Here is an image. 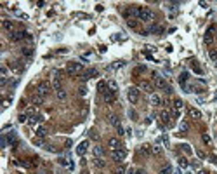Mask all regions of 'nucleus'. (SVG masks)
I'll return each instance as SVG.
<instances>
[{"label": "nucleus", "mask_w": 217, "mask_h": 174, "mask_svg": "<svg viewBox=\"0 0 217 174\" xmlns=\"http://www.w3.org/2000/svg\"><path fill=\"white\" fill-rule=\"evenodd\" d=\"M66 72H68V75H71V77H77V75H82L83 73V66L80 64V63H75V61H71V63H68V66H66Z\"/></svg>", "instance_id": "obj_1"}, {"label": "nucleus", "mask_w": 217, "mask_h": 174, "mask_svg": "<svg viewBox=\"0 0 217 174\" xmlns=\"http://www.w3.org/2000/svg\"><path fill=\"white\" fill-rule=\"evenodd\" d=\"M141 21H146V23H149V21H153L155 19V14L148 9V7H141L139 9V16H137Z\"/></svg>", "instance_id": "obj_2"}, {"label": "nucleus", "mask_w": 217, "mask_h": 174, "mask_svg": "<svg viewBox=\"0 0 217 174\" xmlns=\"http://www.w3.org/2000/svg\"><path fill=\"white\" fill-rule=\"evenodd\" d=\"M51 91H52V87H51V84H49V82H40L38 87H37V94L42 96V97L49 96V94H51Z\"/></svg>", "instance_id": "obj_3"}, {"label": "nucleus", "mask_w": 217, "mask_h": 174, "mask_svg": "<svg viewBox=\"0 0 217 174\" xmlns=\"http://www.w3.org/2000/svg\"><path fill=\"white\" fill-rule=\"evenodd\" d=\"M127 97L132 105H136L139 101V87H129L127 89Z\"/></svg>", "instance_id": "obj_4"}, {"label": "nucleus", "mask_w": 217, "mask_h": 174, "mask_svg": "<svg viewBox=\"0 0 217 174\" xmlns=\"http://www.w3.org/2000/svg\"><path fill=\"white\" fill-rule=\"evenodd\" d=\"M153 78H155V87H157V89H162V91H167V89H169L167 80L163 77H160L158 73H153Z\"/></svg>", "instance_id": "obj_5"}, {"label": "nucleus", "mask_w": 217, "mask_h": 174, "mask_svg": "<svg viewBox=\"0 0 217 174\" xmlns=\"http://www.w3.org/2000/svg\"><path fill=\"white\" fill-rule=\"evenodd\" d=\"M125 157H127V152H125V150H113V152H111V158H113L117 164L123 162Z\"/></svg>", "instance_id": "obj_6"}, {"label": "nucleus", "mask_w": 217, "mask_h": 174, "mask_svg": "<svg viewBox=\"0 0 217 174\" xmlns=\"http://www.w3.org/2000/svg\"><path fill=\"white\" fill-rule=\"evenodd\" d=\"M139 89H141V91H144V92H149V94H153V91H155V85H153L151 82H148V80H141V82H139Z\"/></svg>", "instance_id": "obj_7"}, {"label": "nucleus", "mask_w": 217, "mask_h": 174, "mask_svg": "<svg viewBox=\"0 0 217 174\" xmlns=\"http://www.w3.org/2000/svg\"><path fill=\"white\" fill-rule=\"evenodd\" d=\"M172 108H174V115H176V117L181 115V112H182V108H184V103H182V99L176 97V99H174V103H172Z\"/></svg>", "instance_id": "obj_8"}, {"label": "nucleus", "mask_w": 217, "mask_h": 174, "mask_svg": "<svg viewBox=\"0 0 217 174\" xmlns=\"http://www.w3.org/2000/svg\"><path fill=\"white\" fill-rule=\"evenodd\" d=\"M160 118H162V122H163L167 127H170V125H172V115H170V112H169V110H163V112L160 113Z\"/></svg>", "instance_id": "obj_9"}, {"label": "nucleus", "mask_w": 217, "mask_h": 174, "mask_svg": "<svg viewBox=\"0 0 217 174\" xmlns=\"http://www.w3.org/2000/svg\"><path fill=\"white\" fill-rule=\"evenodd\" d=\"M108 146L111 148V152H113V150H122V143H120L118 137H110V141H108Z\"/></svg>", "instance_id": "obj_10"}, {"label": "nucleus", "mask_w": 217, "mask_h": 174, "mask_svg": "<svg viewBox=\"0 0 217 174\" xmlns=\"http://www.w3.org/2000/svg\"><path fill=\"white\" fill-rule=\"evenodd\" d=\"M26 35H28V32H12L11 33V40L12 42H19V40L26 39Z\"/></svg>", "instance_id": "obj_11"}, {"label": "nucleus", "mask_w": 217, "mask_h": 174, "mask_svg": "<svg viewBox=\"0 0 217 174\" xmlns=\"http://www.w3.org/2000/svg\"><path fill=\"white\" fill-rule=\"evenodd\" d=\"M149 103H151L153 106H162V103H163V101H162V97L158 96V94L153 92V94H149Z\"/></svg>", "instance_id": "obj_12"}, {"label": "nucleus", "mask_w": 217, "mask_h": 174, "mask_svg": "<svg viewBox=\"0 0 217 174\" xmlns=\"http://www.w3.org/2000/svg\"><path fill=\"white\" fill-rule=\"evenodd\" d=\"M87 146H89V141H87V139H85V141H82L78 146H77V153H78V155H85Z\"/></svg>", "instance_id": "obj_13"}, {"label": "nucleus", "mask_w": 217, "mask_h": 174, "mask_svg": "<svg viewBox=\"0 0 217 174\" xmlns=\"http://www.w3.org/2000/svg\"><path fill=\"white\" fill-rule=\"evenodd\" d=\"M2 26H4V30H7V32H11V33L14 32V23L11 19H4L2 21Z\"/></svg>", "instance_id": "obj_14"}, {"label": "nucleus", "mask_w": 217, "mask_h": 174, "mask_svg": "<svg viewBox=\"0 0 217 174\" xmlns=\"http://www.w3.org/2000/svg\"><path fill=\"white\" fill-rule=\"evenodd\" d=\"M102 99H104V103H113L115 101V94L113 92H110V91H106V92H102Z\"/></svg>", "instance_id": "obj_15"}, {"label": "nucleus", "mask_w": 217, "mask_h": 174, "mask_svg": "<svg viewBox=\"0 0 217 174\" xmlns=\"http://www.w3.org/2000/svg\"><path fill=\"white\" fill-rule=\"evenodd\" d=\"M21 52H23V56L31 58V56H33V47H31V45H24V47L21 49Z\"/></svg>", "instance_id": "obj_16"}, {"label": "nucleus", "mask_w": 217, "mask_h": 174, "mask_svg": "<svg viewBox=\"0 0 217 174\" xmlns=\"http://www.w3.org/2000/svg\"><path fill=\"white\" fill-rule=\"evenodd\" d=\"M141 153L144 155V157H149V155H153L151 145H142V146H141Z\"/></svg>", "instance_id": "obj_17"}, {"label": "nucleus", "mask_w": 217, "mask_h": 174, "mask_svg": "<svg viewBox=\"0 0 217 174\" xmlns=\"http://www.w3.org/2000/svg\"><path fill=\"white\" fill-rule=\"evenodd\" d=\"M188 112H189V117H191V118H195V120L201 118V112H200V110H196V108H189Z\"/></svg>", "instance_id": "obj_18"}, {"label": "nucleus", "mask_w": 217, "mask_h": 174, "mask_svg": "<svg viewBox=\"0 0 217 174\" xmlns=\"http://www.w3.org/2000/svg\"><path fill=\"white\" fill-rule=\"evenodd\" d=\"M47 134H49V129H47L45 125H40L38 129H37V136H38V137H45Z\"/></svg>", "instance_id": "obj_19"}, {"label": "nucleus", "mask_w": 217, "mask_h": 174, "mask_svg": "<svg viewBox=\"0 0 217 174\" xmlns=\"http://www.w3.org/2000/svg\"><path fill=\"white\" fill-rule=\"evenodd\" d=\"M108 89H110V92L117 94V91H118V84H117L115 80H110V82H108Z\"/></svg>", "instance_id": "obj_20"}, {"label": "nucleus", "mask_w": 217, "mask_h": 174, "mask_svg": "<svg viewBox=\"0 0 217 174\" xmlns=\"http://www.w3.org/2000/svg\"><path fill=\"white\" fill-rule=\"evenodd\" d=\"M56 97H58L59 101H64V99L68 97V92H66L64 89H58V91H56Z\"/></svg>", "instance_id": "obj_21"}, {"label": "nucleus", "mask_w": 217, "mask_h": 174, "mask_svg": "<svg viewBox=\"0 0 217 174\" xmlns=\"http://www.w3.org/2000/svg\"><path fill=\"white\" fill-rule=\"evenodd\" d=\"M92 153L96 155V158H99V157H102V155H104V148H102V146H94V148H92Z\"/></svg>", "instance_id": "obj_22"}, {"label": "nucleus", "mask_w": 217, "mask_h": 174, "mask_svg": "<svg viewBox=\"0 0 217 174\" xmlns=\"http://www.w3.org/2000/svg\"><path fill=\"white\" fill-rule=\"evenodd\" d=\"M31 103H33L35 106H40V105H43V97L38 96V94H35V96L31 97Z\"/></svg>", "instance_id": "obj_23"}, {"label": "nucleus", "mask_w": 217, "mask_h": 174, "mask_svg": "<svg viewBox=\"0 0 217 174\" xmlns=\"http://www.w3.org/2000/svg\"><path fill=\"white\" fill-rule=\"evenodd\" d=\"M108 120H110V124H111V125H115V127H118V125H120V118L117 115H110V117H108Z\"/></svg>", "instance_id": "obj_24"}, {"label": "nucleus", "mask_w": 217, "mask_h": 174, "mask_svg": "<svg viewBox=\"0 0 217 174\" xmlns=\"http://www.w3.org/2000/svg\"><path fill=\"white\" fill-rule=\"evenodd\" d=\"M179 129H181L182 134H186V132L189 131V124H188V122H181V124H179Z\"/></svg>", "instance_id": "obj_25"}, {"label": "nucleus", "mask_w": 217, "mask_h": 174, "mask_svg": "<svg viewBox=\"0 0 217 174\" xmlns=\"http://www.w3.org/2000/svg\"><path fill=\"white\" fill-rule=\"evenodd\" d=\"M52 87H54L56 91H58V89H63V87H61V78L59 77H54V78H52Z\"/></svg>", "instance_id": "obj_26"}, {"label": "nucleus", "mask_w": 217, "mask_h": 174, "mask_svg": "<svg viewBox=\"0 0 217 174\" xmlns=\"http://www.w3.org/2000/svg\"><path fill=\"white\" fill-rule=\"evenodd\" d=\"M85 73L89 75V78H92V77H99V72L96 70V68H89V70H87Z\"/></svg>", "instance_id": "obj_27"}, {"label": "nucleus", "mask_w": 217, "mask_h": 174, "mask_svg": "<svg viewBox=\"0 0 217 174\" xmlns=\"http://www.w3.org/2000/svg\"><path fill=\"white\" fill-rule=\"evenodd\" d=\"M151 150H153V155H162V153H163V148H162L160 145H155V146H151Z\"/></svg>", "instance_id": "obj_28"}, {"label": "nucleus", "mask_w": 217, "mask_h": 174, "mask_svg": "<svg viewBox=\"0 0 217 174\" xmlns=\"http://www.w3.org/2000/svg\"><path fill=\"white\" fill-rule=\"evenodd\" d=\"M188 164H189V162H188L186 157H179V165H181V167H188Z\"/></svg>", "instance_id": "obj_29"}, {"label": "nucleus", "mask_w": 217, "mask_h": 174, "mask_svg": "<svg viewBox=\"0 0 217 174\" xmlns=\"http://www.w3.org/2000/svg\"><path fill=\"white\" fill-rule=\"evenodd\" d=\"M127 24H129L130 28H136V26H137V19H136V18H129V19H127Z\"/></svg>", "instance_id": "obj_30"}, {"label": "nucleus", "mask_w": 217, "mask_h": 174, "mask_svg": "<svg viewBox=\"0 0 217 174\" xmlns=\"http://www.w3.org/2000/svg\"><path fill=\"white\" fill-rule=\"evenodd\" d=\"M125 173H127V169H125L123 165H118V167L113 171V174H125Z\"/></svg>", "instance_id": "obj_31"}, {"label": "nucleus", "mask_w": 217, "mask_h": 174, "mask_svg": "<svg viewBox=\"0 0 217 174\" xmlns=\"http://www.w3.org/2000/svg\"><path fill=\"white\" fill-rule=\"evenodd\" d=\"M106 87H108V84H106V82H99V84H97V89L101 91V92H106V91H104Z\"/></svg>", "instance_id": "obj_32"}, {"label": "nucleus", "mask_w": 217, "mask_h": 174, "mask_svg": "<svg viewBox=\"0 0 217 174\" xmlns=\"http://www.w3.org/2000/svg\"><path fill=\"white\" fill-rule=\"evenodd\" d=\"M78 94L80 96H87V87L85 85H80L78 87Z\"/></svg>", "instance_id": "obj_33"}, {"label": "nucleus", "mask_w": 217, "mask_h": 174, "mask_svg": "<svg viewBox=\"0 0 217 174\" xmlns=\"http://www.w3.org/2000/svg\"><path fill=\"white\" fill-rule=\"evenodd\" d=\"M94 164H96V167H104V165H106V162H104V160H101V158H96V160H94Z\"/></svg>", "instance_id": "obj_34"}, {"label": "nucleus", "mask_w": 217, "mask_h": 174, "mask_svg": "<svg viewBox=\"0 0 217 174\" xmlns=\"http://www.w3.org/2000/svg\"><path fill=\"white\" fill-rule=\"evenodd\" d=\"M117 134H118V136H125V129H123V125H122V124L117 127Z\"/></svg>", "instance_id": "obj_35"}, {"label": "nucleus", "mask_w": 217, "mask_h": 174, "mask_svg": "<svg viewBox=\"0 0 217 174\" xmlns=\"http://www.w3.org/2000/svg\"><path fill=\"white\" fill-rule=\"evenodd\" d=\"M208 56H210V59H212L214 63H217V52L216 51H208Z\"/></svg>", "instance_id": "obj_36"}, {"label": "nucleus", "mask_w": 217, "mask_h": 174, "mask_svg": "<svg viewBox=\"0 0 217 174\" xmlns=\"http://www.w3.org/2000/svg\"><path fill=\"white\" fill-rule=\"evenodd\" d=\"M193 70H195V72H196V73H200V75H201V73H203V70H201V68H200V64H196V61H195V63H193Z\"/></svg>", "instance_id": "obj_37"}, {"label": "nucleus", "mask_w": 217, "mask_h": 174, "mask_svg": "<svg viewBox=\"0 0 217 174\" xmlns=\"http://www.w3.org/2000/svg\"><path fill=\"white\" fill-rule=\"evenodd\" d=\"M181 148H182V152H184V153H191V148H189V145H181Z\"/></svg>", "instance_id": "obj_38"}, {"label": "nucleus", "mask_w": 217, "mask_h": 174, "mask_svg": "<svg viewBox=\"0 0 217 174\" xmlns=\"http://www.w3.org/2000/svg\"><path fill=\"white\" fill-rule=\"evenodd\" d=\"M26 113H28V115H30V117H35V115H38L35 108H28V112H26Z\"/></svg>", "instance_id": "obj_39"}, {"label": "nucleus", "mask_w": 217, "mask_h": 174, "mask_svg": "<svg viewBox=\"0 0 217 174\" xmlns=\"http://www.w3.org/2000/svg\"><path fill=\"white\" fill-rule=\"evenodd\" d=\"M129 115H130V118H132V120H137V113H136L134 110H129Z\"/></svg>", "instance_id": "obj_40"}, {"label": "nucleus", "mask_w": 217, "mask_h": 174, "mask_svg": "<svg viewBox=\"0 0 217 174\" xmlns=\"http://www.w3.org/2000/svg\"><path fill=\"white\" fill-rule=\"evenodd\" d=\"M160 174H172V169H170V167H165V169H163Z\"/></svg>", "instance_id": "obj_41"}, {"label": "nucleus", "mask_w": 217, "mask_h": 174, "mask_svg": "<svg viewBox=\"0 0 217 174\" xmlns=\"http://www.w3.org/2000/svg\"><path fill=\"white\" fill-rule=\"evenodd\" d=\"M201 137H203V141H205V143H210V137H208L207 134H203Z\"/></svg>", "instance_id": "obj_42"}, {"label": "nucleus", "mask_w": 217, "mask_h": 174, "mask_svg": "<svg viewBox=\"0 0 217 174\" xmlns=\"http://www.w3.org/2000/svg\"><path fill=\"white\" fill-rule=\"evenodd\" d=\"M134 174H146V173H144V169H136Z\"/></svg>", "instance_id": "obj_43"}, {"label": "nucleus", "mask_w": 217, "mask_h": 174, "mask_svg": "<svg viewBox=\"0 0 217 174\" xmlns=\"http://www.w3.org/2000/svg\"><path fill=\"white\" fill-rule=\"evenodd\" d=\"M196 155H198V157H200V158H205V153H203V152H200V150H198V152H196Z\"/></svg>", "instance_id": "obj_44"}, {"label": "nucleus", "mask_w": 217, "mask_h": 174, "mask_svg": "<svg viewBox=\"0 0 217 174\" xmlns=\"http://www.w3.org/2000/svg\"><path fill=\"white\" fill-rule=\"evenodd\" d=\"M19 122H26V115H21L19 117Z\"/></svg>", "instance_id": "obj_45"}, {"label": "nucleus", "mask_w": 217, "mask_h": 174, "mask_svg": "<svg viewBox=\"0 0 217 174\" xmlns=\"http://www.w3.org/2000/svg\"><path fill=\"white\" fill-rule=\"evenodd\" d=\"M198 174H207V171H203V169H201V171H200Z\"/></svg>", "instance_id": "obj_46"}]
</instances>
